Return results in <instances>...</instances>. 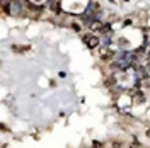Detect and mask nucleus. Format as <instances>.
Masks as SVG:
<instances>
[{"instance_id": "nucleus-1", "label": "nucleus", "mask_w": 150, "mask_h": 148, "mask_svg": "<svg viewBox=\"0 0 150 148\" xmlns=\"http://www.w3.org/2000/svg\"><path fill=\"white\" fill-rule=\"evenodd\" d=\"M82 41H84L89 48H97V46H99V38H96L94 34H84V36H82Z\"/></svg>"}, {"instance_id": "nucleus-2", "label": "nucleus", "mask_w": 150, "mask_h": 148, "mask_svg": "<svg viewBox=\"0 0 150 148\" xmlns=\"http://www.w3.org/2000/svg\"><path fill=\"white\" fill-rule=\"evenodd\" d=\"M111 56H113V51H111V49H102V51H101V58L102 60H111Z\"/></svg>"}, {"instance_id": "nucleus-3", "label": "nucleus", "mask_w": 150, "mask_h": 148, "mask_svg": "<svg viewBox=\"0 0 150 148\" xmlns=\"http://www.w3.org/2000/svg\"><path fill=\"white\" fill-rule=\"evenodd\" d=\"M90 27H92V31H101V27H102V24H101L99 20H94V22L90 24Z\"/></svg>"}, {"instance_id": "nucleus-4", "label": "nucleus", "mask_w": 150, "mask_h": 148, "mask_svg": "<svg viewBox=\"0 0 150 148\" xmlns=\"http://www.w3.org/2000/svg\"><path fill=\"white\" fill-rule=\"evenodd\" d=\"M12 49H14V51H27V49H29V46H12Z\"/></svg>"}]
</instances>
